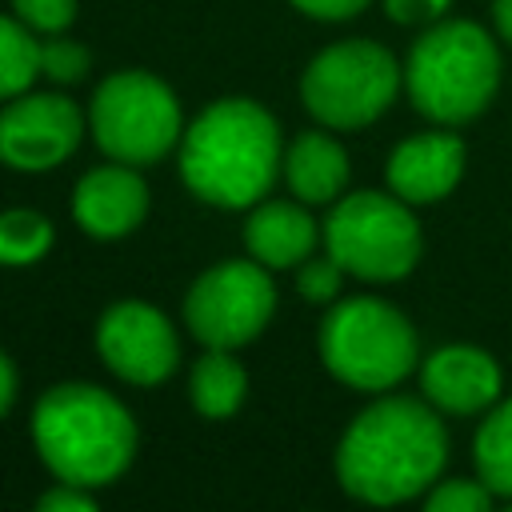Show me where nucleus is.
Masks as SVG:
<instances>
[{
    "mask_svg": "<svg viewBox=\"0 0 512 512\" xmlns=\"http://www.w3.org/2000/svg\"><path fill=\"white\" fill-rule=\"evenodd\" d=\"M448 464V428L424 396L380 392L336 444V480L352 500L404 504L424 496Z\"/></svg>",
    "mask_w": 512,
    "mask_h": 512,
    "instance_id": "f257e3e1",
    "label": "nucleus"
},
{
    "mask_svg": "<svg viewBox=\"0 0 512 512\" xmlns=\"http://www.w3.org/2000/svg\"><path fill=\"white\" fill-rule=\"evenodd\" d=\"M284 164L280 128L268 108L244 96L208 104L180 140V176L192 196L216 208L256 204Z\"/></svg>",
    "mask_w": 512,
    "mask_h": 512,
    "instance_id": "f03ea898",
    "label": "nucleus"
},
{
    "mask_svg": "<svg viewBox=\"0 0 512 512\" xmlns=\"http://www.w3.org/2000/svg\"><path fill=\"white\" fill-rule=\"evenodd\" d=\"M32 440L56 480L100 488L132 464L136 424L112 392L84 380H68L52 384L36 400Z\"/></svg>",
    "mask_w": 512,
    "mask_h": 512,
    "instance_id": "7ed1b4c3",
    "label": "nucleus"
},
{
    "mask_svg": "<svg viewBox=\"0 0 512 512\" xmlns=\"http://www.w3.org/2000/svg\"><path fill=\"white\" fill-rule=\"evenodd\" d=\"M496 36L476 20H436L420 28L404 60V92L428 124L460 128L500 92Z\"/></svg>",
    "mask_w": 512,
    "mask_h": 512,
    "instance_id": "20e7f679",
    "label": "nucleus"
},
{
    "mask_svg": "<svg viewBox=\"0 0 512 512\" xmlns=\"http://www.w3.org/2000/svg\"><path fill=\"white\" fill-rule=\"evenodd\" d=\"M320 360L356 392H392L420 368V336L396 304L348 296L320 324Z\"/></svg>",
    "mask_w": 512,
    "mask_h": 512,
    "instance_id": "39448f33",
    "label": "nucleus"
},
{
    "mask_svg": "<svg viewBox=\"0 0 512 512\" xmlns=\"http://www.w3.org/2000/svg\"><path fill=\"white\" fill-rule=\"evenodd\" d=\"M324 248L348 276L392 284L420 264L424 232L412 216V204L400 200L392 188H360L344 192L332 204L324 220Z\"/></svg>",
    "mask_w": 512,
    "mask_h": 512,
    "instance_id": "423d86ee",
    "label": "nucleus"
},
{
    "mask_svg": "<svg viewBox=\"0 0 512 512\" xmlns=\"http://www.w3.org/2000/svg\"><path fill=\"white\" fill-rule=\"evenodd\" d=\"M404 84L400 60L376 40H340L316 52L300 76V100L324 128L356 132L380 120Z\"/></svg>",
    "mask_w": 512,
    "mask_h": 512,
    "instance_id": "0eeeda50",
    "label": "nucleus"
},
{
    "mask_svg": "<svg viewBox=\"0 0 512 512\" xmlns=\"http://www.w3.org/2000/svg\"><path fill=\"white\" fill-rule=\"evenodd\" d=\"M92 136L108 160L152 164L180 140V104L172 88L148 72H116L92 96Z\"/></svg>",
    "mask_w": 512,
    "mask_h": 512,
    "instance_id": "6e6552de",
    "label": "nucleus"
},
{
    "mask_svg": "<svg viewBox=\"0 0 512 512\" xmlns=\"http://www.w3.org/2000/svg\"><path fill=\"white\" fill-rule=\"evenodd\" d=\"M276 308L272 276L260 260H224L184 296V324L208 348H240L264 332Z\"/></svg>",
    "mask_w": 512,
    "mask_h": 512,
    "instance_id": "1a4fd4ad",
    "label": "nucleus"
},
{
    "mask_svg": "<svg viewBox=\"0 0 512 512\" xmlns=\"http://www.w3.org/2000/svg\"><path fill=\"white\" fill-rule=\"evenodd\" d=\"M96 348L120 380L140 384V388L168 380L180 360V340L168 316L144 300L112 304L96 324Z\"/></svg>",
    "mask_w": 512,
    "mask_h": 512,
    "instance_id": "9d476101",
    "label": "nucleus"
},
{
    "mask_svg": "<svg viewBox=\"0 0 512 512\" xmlns=\"http://www.w3.org/2000/svg\"><path fill=\"white\" fill-rule=\"evenodd\" d=\"M80 132L84 120L68 96L20 92L0 108V160L16 172H48L76 152Z\"/></svg>",
    "mask_w": 512,
    "mask_h": 512,
    "instance_id": "9b49d317",
    "label": "nucleus"
},
{
    "mask_svg": "<svg viewBox=\"0 0 512 512\" xmlns=\"http://www.w3.org/2000/svg\"><path fill=\"white\" fill-rule=\"evenodd\" d=\"M416 372L420 396L444 416H484L504 392V368L480 344H440Z\"/></svg>",
    "mask_w": 512,
    "mask_h": 512,
    "instance_id": "f8f14e48",
    "label": "nucleus"
},
{
    "mask_svg": "<svg viewBox=\"0 0 512 512\" xmlns=\"http://www.w3.org/2000/svg\"><path fill=\"white\" fill-rule=\"evenodd\" d=\"M468 148L452 128H428L400 140L388 156V188L408 204H436L444 200L464 176Z\"/></svg>",
    "mask_w": 512,
    "mask_h": 512,
    "instance_id": "ddd939ff",
    "label": "nucleus"
},
{
    "mask_svg": "<svg viewBox=\"0 0 512 512\" xmlns=\"http://www.w3.org/2000/svg\"><path fill=\"white\" fill-rule=\"evenodd\" d=\"M148 212V188L132 172V164H100L80 176L72 192V216L76 224L96 240L128 236Z\"/></svg>",
    "mask_w": 512,
    "mask_h": 512,
    "instance_id": "4468645a",
    "label": "nucleus"
},
{
    "mask_svg": "<svg viewBox=\"0 0 512 512\" xmlns=\"http://www.w3.org/2000/svg\"><path fill=\"white\" fill-rule=\"evenodd\" d=\"M320 228L292 200H264L244 220V248L264 268H296L316 252Z\"/></svg>",
    "mask_w": 512,
    "mask_h": 512,
    "instance_id": "2eb2a0df",
    "label": "nucleus"
},
{
    "mask_svg": "<svg viewBox=\"0 0 512 512\" xmlns=\"http://www.w3.org/2000/svg\"><path fill=\"white\" fill-rule=\"evenodd\" d=\"M284 176L300 204H332L348 188V152L328 132H300L284 152Z\"/></svg>",
    "mask_w": 512,
    "mask_h": 512,
    "instance_id": "dca6fc26",
    "label": "nucleus"
},
{
    "mask_svg": "<svg viewBox=\"0 0 512 512\" xmlns=\"http://www.w3.org/2000/svg\"><path fill=\"white\" fill-rule=\"evenodd\" d=\"M244 392H248V376H244L240 360L232 356V348H208L196 360L188 396L200 416H208V420L232 416L244 404Z\"/></svg>",
    "mask_w": 512,
    "mask_h": 512,
    "instance_id": "f3484780",
    "label": "nucleus"
},
{
    "mask_svg": "<svg viewBox=\"0 0 512 512\" xmlns=\"http://www.w3.org/2000/svg\"><path fill=\"white\" fill-rule=\"evenodd\" d=\"M472 468L496 500H512V396L496 400L472 436Z\"/></svg>",
    "mask_w": 512,
    "mask_h": 512,
    "instance_id": "a211bd4d",
    "label": "nucleus"
},
{
    "mask_svg": "<svg viewBox=\"0 0 512 512\" xmlns=\"http://www.w3.org/2000/svg\"><path fill=\"white\" fill-rule=\"evenodd\" d=\"M36 72H40V40L24 20L0 16V100L28 92Z\"/></svg>",
    "mask_w": 512,
    "mask_h": 512,
    "instance_id": "6ab92c4d",
    "label": "nucleus"
},
{
    "mask_svg": "<svg viewBox=\"0 0 512 512\" xmlns=\"http://www.w3.org/2000/svg\"><path fill=\"white\" fill-rule=\"evenodd\" d=\"M52 248V224L32 208L0 212V264H36Z\"/></svg>",
    "mask_w": 512,
    "mask_h": 512,
    "instance_id": "aec40b11",
    "label": "nucleus"
},
{
    "mask_svg": "<svg viewBox=\"0 0 512 512\" xmlns=\"http://www.w3.org/2000/svg\"><path fill=\"white\" fill-rule=\"evenodd\" d=\"M492 488L480 476H440L428 492H424V508L428 512H488L492 508Z\"/></svg>",
    "mask_w": 512,
    "mask_h": 512,
    "instance_id": "412c9836",
    "label": "nucleus"
},
{
    "mask_svg": "<svg viewBox=\"0 0 512 512\" xmlns=\"http://www.w3.org/2000/svg\"><path fill=\"white\" fill-rule=\"evenodd\" d=\"M88 48L84 44H76V40H60V36H52V40H44L40 44V72L48 76V80H56V84H76L84 72H88Z\"/></svg>",
    "mask_w": 512,
    "mask_h": 512,
    "instance_id": "4be33fe9",
    "label": "nucleus"
},
{
    "mask_svg": "<svg viewBox=\"0 0 512 512\" xmlns=\"http://www.w3.org/2000/svg\"><path fill=\"white\" fill-rule=\"evenodd\" d=\"M344 276H348V272H344L332 256H308L304 264H296V288H300V296L312 300V304L336 300Z\"/></svg>",
    "mask_w": 512,
    "mask_h": 512,
    "instance_id": "5701e85b",
    "label": "nucleus"
},
{
    "mask_svg": "<svg viewBox=\"0 0 512 512\" xmlns=\"http://www.w3.org/2000/svg\"><path fill=\"white\" fill-rule=\"evenodd\" d=\"M16 16L32 28V32H64L76 16V0H12Z\"/></svg>",
    "mask_w": 512,
    "mask_h": 512,
    "instance_id": "b1692460",
    "label": "nucleus"
},
{
    "mask_svg": "<svg viewBox=\"0 0 512 512\" xmlns=\"http://www.w3.org/2000/svg\"><path fill=\"white\" fill-rule=\"evenodd\" d=\"M452 0H384V12L392 24H404V28H428L436 20H444Z\"/></svg>",
    "mask_w": 512,
    "mask_h": 512,
    "instance_id": "393cba45",
    "label": "nucleus"
},
{
    "mask_svg": "<svg viewBox=\"0 0 512 512\" xmlns=\"http://www.w3.org/2000/svg\"><path fill=\"white\" fill-rule=\"evenodd\" d=\"M92 504H96L92 500V488L68 484V480H56V488L40 496V512H88Z\"/></svg>",
    "mask_w": 512,
    "mask_h": 512,
    "instance_id": "a878e982",
    "label": "nucleus"
},
{
    "mask_svg": "<svg viewBox=\"0 0 512 512\" xmlns=\"http://www.w3.org/2000/svg\"><path fill=\"white\" fill-rule=\"evenodd\" d=\"M304 16H316V20H352L360 16L372 0H292Z\"/></svg>",
    "mask_w": 512,
    "mask_h": 512,
    "instance_id": "bb28decb",
    "label": "nucleus"
},
{
    "mask_svg": "<svg viewBox=\"0 0 512 512\" xmlns=\"http://www.w3.org/2000/svg\"><path fill=\"white\" fill-rule=\"evenodd\" d=\"M488 16H492L496 40L512 44V0H492V4H488Z\"/></svg>",
    "mask_w": 512,
    "mask_h": 512,
    "instance_id": "cd10ccee",
    "label": "nucleus"
},
{
    "mask_svg": "<svg viewBox=\"0 0 512 512\" xmlns=\"http://www.w3.org/2000/svg\"><path fill=\"white\" fill-rule=\"evenodd\" d=\"M12 400H16V368H12V360L0 352V416L12 408Z\"/></svg>",
    "mask_w": 512,
    "mask_h": 512,
    "instance_id": "c85d7f7f",
    "label": "nucleus"
}]
</instances>
